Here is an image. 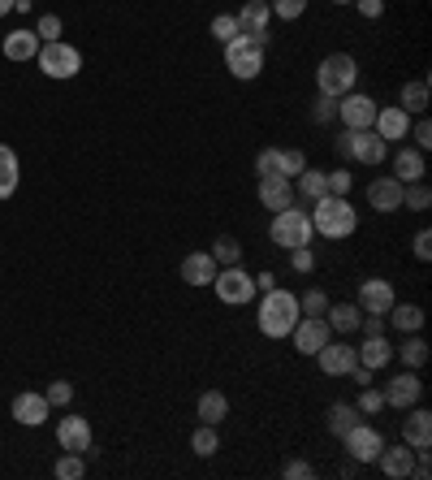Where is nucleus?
I'll list each match as a JSON object with an SVG mask.
<instances>
[{
  "label": "nucleus",
  "mask_w": 432,
  "mask_h": 480,
  "mask_svg": "<svg viewBox=\"0 0 432 480\" xmlns=\"http://www.w3.org/2000/svg\"><path fill=\"white\" fill-rule=\"evenodd\" d=\"M14 5H17V0H0V17H5V14H14Z\"/></svg>",
  "instance_id": "54"
},
{
  "label": "nucleus",
  "mask_w": 432,
  "mask_h": 480,
  "mask_svg": "<svg viewBox=\"0 0 432 480\" xmlns=\"http://www.w3.org/2000/svg\"><path fill=\"white\" fill-rule=\"evenodd\" d=\"M359 420H364V415H359V407H355V402H333V407H329V420H324V424H329L333 437H342V433H350L355 424H359Z\"/></svg>",
  "instance_id": "35"
},
{
  "label": "nucleus",
  "mask_w": 432,
  "mask_h": 480,
  "mask_svg": "<svg viewBox=\"0 0 432 480\" xmlns=\"http://www.w3.org/2000/svg\"><path fill=\"white\" fill-rule=\"evenodd\" d=\"M355 355H359V364L372 368V372H381V368L394 364V347H389V338H385V333L364 338V347H355Z\"/></svg>",
  "instance_id": "28"
},
{
  "label": "nucleus",
  "mask_w": 432,
  "mask_h": 480,
  "mask_svg": "<svg viewBox=\"0 0 432 480\" xmlns=\"http://www.w3.org/2000/svg\"><path fill=\"white\" fill-rule=\"evenodd\" d=\"M376 467H381V476H389V480H411V467H416V450L406 446H389L385 442V450L376 454Z\"/></svg>",
  "instance_id": "22"
},
{
  "label": "nucleus",
  "mask_w": 432,
  "mask_h": 480,
  "mask_svg": "<svg viewBox=\"0 0 432 480\" xmlns=\"http://www.w3.org/2000/svg\"><path fill=\"white\" fill-rule=\"evenodd\" d=\"M428 203H432L428 183H406L402 186V208H406V213H428Z\"/></svg>",
  "instance_id": "38"
},
{
  "label": "nucleus",
  "mask_w": 432,
  "mask_h": 480,
  "mask_svg": "<svg viewBox=\"0 0 432 480\" xmlns=\"http://www.w3.org/2000/svg\"><path fill=\"white\" fill-rule=\"evenodd\" d=\"M329 338H333V329H329V320H324V316H299V325L290 329V342H294L299 355H316Z\"/></svg>",
  "instance_id": "16"
},
{
  "label": "nucleus",
  "mask_w": 432,
  "mask_h": 480,
  "mask_svg": "<svg viewBox=\"0 0 432 480\" xmlns=\"http://www.w3.org/2000/svg\"><path fill=\"white\" fill-rule=\"evenodd\" d=\"M312 472H316V467L307 464V459H290V464L282 467V476H285V480H307Z\"/></svg>",
  "instance_id": "51"
},
{
  "label": "nucleus",
  "mask_w": 432,
  "mask_h": 480,
  "mask_svg": "<svg viewBox=\"0 0 432 480\" xmlns=\"http://www.w3.org/2000/svg\"><path fill=\"white\" fill-rule=\"evenodd\" d=\"M22 183V169H17V151L0 143V199H9Z\"/></svg>",
  "instance_id": "34"
},
{
  "label": "nucleus",
  "mask_w": 432,
  "mask_h": 480,
  "mask_svg": "<svg viewBox=\"0 0 432 480\" xmlns=\"http://www.w3.org/2000/svg\"><path fill=\"white\" fill-rule=\"evenodd\" d=\"M355 9H359L367 22H376V17L385 14V0H355Z\"/></svg>",
  "instance_id": "52"
},
{
  "label": "nucleus",
  "mask_w": 432,
  "mask_h": 480,
  "mask_svg": "<svg viewBox=\"0 0 432 480\" xmlns=\"http://www.w3.org/2000/svg\"><path fill=\"white\" fill-rule=\"evenodd\" d=\"M333 148H337V156H342L346 165L376 169L389 161V143H385L376 130H346V126H342V134L333 139Z\"/></svg>",
  "instance_id": "3"
},
{
  "label": "nucleus",
  "mask_w": 432,
  "mask_h": 480,
  "mask_svg": "<svg viewBox=\"0 0 432 480\" xmlns=\"http://www.w3.org/2000/svg\"><path fill=\"white\" fill-rule=\"evenodd\" d=\"M359 312H376V316H385L394 303H398V290H394V282L389 277H367L364 286H359Z\"/></svg>",
  "instance_id": "18"
},
{
  "label": "nucleus",
  "mask_w": 432,
  "mask_h": 480,
  "mask_svg": "<svg viewBox=\"0 0 432 480\" xmlns=\"http://www.w3.org/2000/svg\"><path fill=\"white\" fill-rule=\"evenodd\" d=\"M329 195V169H303L299 178H294V199H303L307 208L316 203V199H324Z\"/></svg>",
  "instance_id": "27"
},
{
  "label": "nucleus",
  "mask_w": 432,
  "mask_h": 480,
  "mask_svg": "<svg viewBox=\"0 0 432 480\" xmlns=\"http://www.w3.org/2000/svg\"><path fill=\"white\" fill-rule=\"evenodd\" d=\"M238 35H247L251 44H260L268 48V22H273V9H268V0H247L242 9H238Z\"/></svg>",
  "instance_id": "15"
},
{
  "label": "nucleus",
  "mask_w": 432,
  "mask_h": 480,
  "mask_svg": "<svg viewBox=\"0 0 432 480\" xmlns=\"http://www.w3.org/2000/svg\"><path fill=\"white\" fill-rule=\"evenodd\" d=\"M303 169H307L303 148H264L255 156V173H260V178H290V183H294Z\"/></svg>",
  "instance_id": "9"
},
{
  "label": "nucleus",
  "mask_w": 432,
  "mask_h": 480,
  "mask_svg": "<svg viewBox=\"0 0 432 480\" xmlns=\"http://www.w3.org/2000/svg\"><path fill=\"white\" fill-rule=\"evenodd\" d=\"M406 139H411V148L428 151V148H432V121H428V117H419V121H411V134H406Z\"/></svg>",
  "instance_id": "44"
},
{
  "label": "nucleus",
  "mask_w": 432,
  "mask_h": 480,
  "mask_svg": "<svg viewBox=\"0 0 432 480\" xmlns=\"http://www.w3.org/2000/svg\"><path fill=\"white\" fill-rule=\"evenodd\" d=\"M411 251H416V260H424V265L432 260V230H428V225H424V230H416V238H411Z\"/></svg>",
  "instance_id": "50"
},
{
  "label": "nucleus",
  "mask_w": 432,
  "mask_h": 480,
  "mask_svg": "<svg viewBox=\"0 0 432 480\" xmlns=\"http://www.w3.org/2000/svg\"><path fill=\"white\" fill-rule=\"evenodd\" d=\"M312 230L320 234V238H329V243H342V238H350V234L359 230V213H355V203H350V195H324L312 203Z\"/></svg>",
  "instance_id": "2"
},
{
  "label": "nucleus",
  "mask_w": 432,
  "mask_h": 480,
  "mask_svg": "<svg viewBox=\"0 0 432 480\" xmlns=\"http://www.w3.org/2000/svg\"><path fill=\"white\" fill-rule=\"evenodd\" d=\"M367 208H372V213H385V216L402 208V183L394 173H381V178L367 183Z\"/></svg>",
  "instance_id": "19"
},
{
  "label": "nucleus",
  "mask_w": 432,
  "mask_h": 480,
  "mask_svg": "<svg viewBox=\"0 0 432 480\" xmlns=\"http://www.w3.org/2000/svg\"><path fill=\"white\" fill-rule=\"evenodd\" d=\"M190 450H195L200 459H212L216 450H221V433H216V424H200V429L190 433Z\"/></svg>",
  "instance_id": "36"
},
{
  "label": "nucleus",
  "mask_w": 432,
  "mask_h": 480,
  "mask_svg": "<svg viewBox=\"0 0 432 480\" xmlns=\"http://www.w3.org/2000/svg\"><path fill=\"white\" fill-rule=\"evenodd\" d=\"M212 290L225 308H247L251 298H255V277L242 265H225V268H216Z\"/></svg>",
  "instance_id": "8"
},
{
  "label": "nucleus",
  "mask_w": 432,
  "mask_h": 480,
  "mask_svg": "<svg viewBox=\"0 0 432 480\" xmlns=\"http://www.w3.org/2000/svg\"><path fill=\"white\" fill-rule=\"evenodd\" d=\"M9 415H14L17 424H26V429H39V424H44V420L52 415V402H48L44 394H35V390H22V394L14 398Z\"/></svg>",
  "instance_id": "21"
},
{
  "label": "nucleus",
  "mask_w": 432,
  "mask_h": 480,
  "mask_svg": "<svg viewBox=\"0 0 432 480\" xmlns=\"http://www.w3.org/2000/svg\"><path fill=\"white\" fill-rule=\"evenodd\" d=\"M299 295L294 290H282V286H273L260 295V308H255V325L264 333L268 342H282L290 338V329L299 325Z\"/></svg>",
  "instance_id": "1"
},
{
  "label": "nucleus",
  "mask_w": 432,
  "mask_h": 480,
  "mask_svg": "<svg viewBox=\"0 0 432 480\" xmlns=\"http://www.w3.org/2000/svg\"><path fill=\"white\" fill-rule=\"evenodd\" d=\"M355 407H359V415H381V412H385V394L376 390V385H359V398H355Z\"/></svg>",
  "instance_id": "39"
},
{
  "label": "nucleus",
  "mask_w": 432,
  "mask_h": 480,
  "mask_svg": "<svg viewBox=\"0 0 432 480\" xmlns=\"http://www.w3.org/2000/svg\"><path fill=\"white\" fill-rule=\"evenodd\" d=\"M35 66L44 69L48 78H57V83H69V78H78V69H83V52L74 48V44H66V39H52V44H39Z\"/></svg>",
  "instance_id": "6"
},
{
  "label": "nucleus",
  "mask_w": 432,
  "mask_h": 480,
  "mask_svg": "<svg viewBox=\"0 0 432 480\" xmlns=\"http://www.w3.org/2000/svg\"><path fill=\"white\" fill-rule=\"evenodd\" d=\"M406 420H402V442L411 450H432V412L428 407H406Z\"/></svg>",
  "instance_id": "20"
},
{
  "label": "nucleus",
  "mask_w": 432,
  "mask_h": 480,
  "mask_svg": "<svg viewBox=\"0 0 432 480\" xmlns=\"http://www.w3.org/2000/svg\"><path fill=\"white\" fill-rule=\"evenodd\" d=\"M208 31H212L216 44H230V39H238V17H233V14H216Z\"/></svg>",
  "instance_id": "42"
},
{
  "label": "nucleus",
  "mask_w": 432,
  "mask_h": 480,
  "mask_svg": "<svg viewBox=\"0 0 432 480\" xmlns=\"http://www.w3.org/2000/svg\"><path fill=\"white\" fill-rule=\"evenodd\" d=\"M342 446H346V454L355 464H376V454L385 450V433L376 429V424L359 420L350 433H342Z\"/></svg>",
  "instance_id": "10"
},
{
  "label": "nucleus",
  "mask_w": 432,
  "mask_h": 480,
  "mask_svg": "<svg viewBox=\"0 0 432 480\" xmlns=\"http://www.w3.org/2000/svg\"><path fill=\"white\" fill-rule=\"evenodd\" d=\"M394 355L402 360V368H416V372H419V368L428 364L432 350H428V342H424L419 333H402V347H394Z\"/></svg>",
  "instance_id": "33"
},
{
  "label": "nucleus",
  "mask_w": 432,
  "mask_h": 480,
  "mask_svg": "<svg viewBox=\"0 0 432 480\" xmlns=\"http://www.w3.org/2000/svg\"><path fill=\"white\" fill-rule=\"evenodd\" d=\"M398 109H406L411 117H424V113H428V78H411V83H402Z\"/></svg>",
  "instance_id": "32"
},
{
  "label": "nucleus",
  "mask_w": 432,
  "mask_h": 480,
  "mask_svg": "<svg viewBox=\"0 0 432 480\" xmlns=\"http://www.w3.org/2000/svg\"><path fill=\"white\" fill-rule=\"evenodd\" d=\"M290 268L303 273V277H307V273H316V251H312V247H294V251H290Z\"/></svg>",
  "instance_id": "46"
},
{
  "label": "nucleus",
  "mask_w": 432,
  "mask_h": 480,
  "mask_svg": "<svg viewBox=\"0 0 432 480\" xmlns=\"http://www.w3.org/2000/svg\"><path fill=\"white\" fill-rule=\"evenodd\" d=\"M329 303H333V298H329V295H324V290L316 286V290H307V295H299V312H303V316H324V312H329Z\"/></svg>",
  "instance_id": "41"
},
{
  "label": "nucleus",
  "mask_w": 432,
  "mask_h": 480,
  "mask_svg": "<svg viewBox=\"0 0 432 480\" xmlns=\"http://www.w3.org/2000/svg\"><path fill=\"white\" fill-rule=\"evenodd\" d=\"M333 117H337V99H333V96H316V104H312V121H316V126H329Z\"/></svg>",
  "instance_id": "48"
},
{
  "label": "nucleus",
  "mask_w": 432,
  "mask_h": 480,
  "mask_svg": "<svg viewBox=\"0 0 432 480\" xmlns=\"http://www.w3.org/2000/svg\"><path fill=\"white\" fill-rule=\"evenodd\" d=\"M350 186H355V173L346 165L329 169V195H350Z\"/></svg>",
  "instance_id": "45"
},
{
  "label": "nucleus",
  "mask_w": 432,
  "mask_h": 480,
  "mask_svg": "<svg viewBox=\"0 0 432 480\" xmlns=\"http://www.w3.org/2000/svg\"><path fill=\"white\" fill-rule=\"evenodd\" d=\"M376 99L364 96V91H346V96H337V121L346 126V130H372V121H376Z\"/></svg>",
  "instance_id": "11"
},
{
  "label": "nucleus",
  "mask_w": 432,
  "mask_h": 480,
  "mask_svg": "<svg viewBox=\"0 0 432 480\" xmlns=\"http://www.w3.org/2000/svg\"><path fill=\"white\" fill-rule=\"evenodd\" d=\"M216 260H212V251H190V256H186L182 260V268H178V277H182L186 286H212V277H216Z\"/></svg>",
  "instance_id": "24"
},
{
  "label": "nucleus",
  "mask_w": 432,
  "mask_h": 480,
  "mask_svg": "<svg viewBox=\"0 0 432 480\" xmlns=\"http://www.w3.org/2000/svg\"><path fill=\"white\" fill-rule=\"evenodd\" d=\"M385 407H394V412H406V407H416L419 398H424V381H419L416 368H402L394 381H385Z\"/></svg>",
  "instance_id": "13"
},
{
  "label": "nucleus",
  "mask_w": 432,
  "mask_h": 480,
  "mask_svg": "<svg viewBox=\"0 0 432 480\" xmlns=\"http://www.w3.org/2000/svg\"><path fill=\"white\" fill-rule=\"evenodd\" d=\"M333 5H355V0H333Z\"/></svg>",
  "instance_id": "55"
},
{
  "label": "nucleus",
  "mask_w": 432,
  "mask_h": 480,
  "mask_svg": "<svg viewBox=\"0 0 432 480\" xmlns=\"http://www.w3.org/2000/svg\"><path fill=\"white\" fill-rule=\"evenodd\" d=\"M251 277H255V295H264V290H273V286H277V273H273V268H264V273H251Z\"/></svg>",
  "instance_id": "53"
},
{
  "label": "nucleus",
  "mask_w": 432,
  "mask_h": 480,
  "mask_svg": "<svg viewBox=\"0 0 432 480\" xmlns=\"http://www.w3.org/2000/svg\"><path fill=\"white\" fill-rule=\"evenodd\" d=\"M411 121H416V117L406 113V109H398V104H385V109H376L372 130L381 134L389 148H398V143H406V134H411Z\"/></svg>",
  "instance_id": "17"
},
{
  "label": "nucleus",
  "mask_w": 432,
  "mask_h": 480,
  "mask_svg": "<svg viewBox=\"0 0 432 480\" xmlns=\"http://www.w3.org/2000/svg\"><path fill=\"white\" fill-rule=\"evenodd\" d=\"M225 48V69H230L238 83H255L260 74H264V52L260 44H251L247 35H238V39H230V44H221Z\"/></svg>",
  "instance_id": "7"
},
{
  "label": "nucleus",
  "mask_w": 432,
  "mask_h": 480,
  "mask_svg": "<svg viewBox=\"0 0 432 480\" xmlns=\"http://www.w3.org/2000/svg\"><path fill=\"white\" fill-rule=\"evenodd\" d=\"M212 260L221 268H225V265H242V243H238L233 234H221V238L212 243Z\"/></svg>",
  "instance_id": "37"
},
{
  "label": "nucleus",
  "mask_w": 432,
  "mask_h": 480,
  "mask_svg": "<svg viewBox=\"0 0 432 480\" xmlns=\"http://www.w3.org/2000/svg\"><path fill=\"white\" fill-rule=\"evenodd\" d=\"M268 238H273V247H282V251L312 247L316 230H312V216H307V208L290 203V208H282V213H273V221H268Z\"/></svg>",
  "instance_id": "4"
},
{
  "label": "nucleus",
  "mask_w": 432,
  "mask_h": 480,
  "mask_svg": "<svg viewBox=\"0 0 432 480\" xmlns=\"http://www.w3.org/2000/svg\"><path fill=\"white\" fill-rule=\"evenodd\" d=\"M39 44H44V39L35 35V26H22V31L5 35V44H0V48H5V57H9V61H17V66H22V61H35V57H39Z\"/></svg>",
  "instance_id": "26"
},
{
  "label": "nucleus",
  "mask_w": 432,
  "mask_h": 480,
  "mask_svg": "<svg viewBox=\"0 0 432 480\" xmlns=\"http://www.w3.org/2000/svg\"><path fill=\"white\" fill-rule=\"evenodd\" d=\"M44 398H48L52 407H69V402H74V385H69V381H52Z\"/></svg>",
  "instance_id": "49"
},
{
  "label": "nucleus",
  "mask_w": 432,
  "mask_h": 480,
  "mask_svg": "<svg viewBox=\"0 0 432 480\" xmlns=\"http://www.w3.org/2000/svg\"><path fill=\"white\" fill-rule=\"evenodd\" d=\"M195 412H200V424H225L230 420V398L221 394V390H203Z\"/></svg>",
  "instance_id": "30"
},
{
  "label": "nucleus",
  "mask_w": 432,
  "mask_h": 480,
  "mask_svg": "<svg viewBox=\"0 0 432 480\" xmlns=\"http://www.w3.org/2000/svg\"><path fill=\"white\" fill-rule=\"evenodd\" d=\"M324 320H329V329L337 333V338H346V333H359V320H364V312H359V303H329Z\"/></svg>",
  "instance_id": "29"
},
{
  "label": "nucleus",
  "mask_w": 432,
  "mask_h": 480,
  "mask_svg": "<svg viewBox=\"0 0 432 480\" xmlns=\"http://www.w3.org/2000/svg\"><path fill=\"white\" fill-rule=\"evenodd\" d=\"M61 480H78L87 476V459L83 454H69V450H61V459H57V467H52Z\"/></svg>",
  "instance_id": "40"
},
{
  "label": "nucleus",
  "mask_w": 432,
  "mask_h": 480,
  "mask_svg": "<svg viewBox=\"0 0 432 480\" xmlns=\"http://www.w3.org/2000/svg\"><path fill=\"white\" fill-rule=\"evenodd\" d=\"M57 446L69 450V454L91 459V454H96V433H91V424H87L83 415H61V424H57Z\"/></svg>",
  "instance_id": "12"
},
{
  "label": "nucleus",
  "mask_w": 432,
  "mask_h": 480,
  "mask_svg": "<svg viewBox=\"0 0 432 480\" xmlns=\"http://www.w3.org/2000/svg\"><path fill=\"white\" fill-rule=\"evenodd\" d=\"M424 173H428L424 151L411 148V143H398V151H394V178L406 186V183H424Z\"/></svg>",
  "instance_id": "23"
},
{
  "label": "nucleus",
  "mask_w": 432,
  "mask_h": 480,
  "mask_svg": "<svg viewBox=\"0 0 432 480\" xmlns=\"http://www.w3.org/2000/svg\"><path fill=\"white\" fill-rule=\"evenodd\" d=\"M355 83H359V61L350 57V52H329L324 61L316 66V91L320 96H346V91H355Z\"/></svg>",
  "instance_id": "5"
},
{
  "label": "nucleus",
  "mask_w": 432,
  "mask_h": 480,
  "mask_svg": "<svg viewBox=\"0 0 432 480\" xmlns=\"http://www.w3.org/2000/svg\"><path fill=\"white\" fill-rule=\"evenodd\" d=\"M268 9H273V17H282V22H299L307 14V0H268Z\"/></svg>",
  "instance_id": "43"
},
{
  "label": "nucleus",
  "mask_w": 432,
  "mask_h": 480,
  "mask_svg": "<svg viewBox=\"0 0 432 480\" xmlns=\"http://www.w3.org/2000/svg\"><path fill=\"white\" fill-rule=\"evenodd\" d=\"M255 195H260V203H264L268 213H282V208H290V203H299V199H294V183H290V178H260Z\"/></svg>",
  "instance_id": "25"
},
{
  "label": "nucleus",
  "mask_w": 432,
  "mask_h": 480,
  "mask_svg": "<svg viewBox=\"0 0 432 480\" xmlns=\"http://www.w3.org/2000/svg\"><path fill=\"white\" fill-rule=\"evenodd\" d=\"M385 320L398 333H419L424 329V308H419V303H394V308L385 312Z\"/></svg>",
  "instance_id": "31"
},
{
  "label": "nucleus",
  "mask_w": 432,
  "mask_h": 480,
  "mask_svg": "<svg viewBox=\"0 0 432 480\" xmlns=\"http://www.w3.org/2000/svg\"><path fill=\"white\" fill-rule=\"evenodd\" d=\"M35 35H39L44 44H52V39H61V14H44L39 22H35Z\"/></svg>",
  "instance_id": "47"
},
{
  "label": "nucleus",
  "mask_w": 432,
  "mask_h": 480,
  "mask_svg": "<svg viewBox=\"0 0 432 480\" xmlns=\"http://www.w3.org/2000/svg\"><path fill=\"white\" fill-rule=\"evenodd\" d=\"M312 360L320 364V372H324V377H346L350 368L359 364V355H355V347H350V342H342L337 333H333V338H329V342H324V347L316 350V355H312Z\"/></svg>",
  "instance_id": "14"
}]
</instances>
